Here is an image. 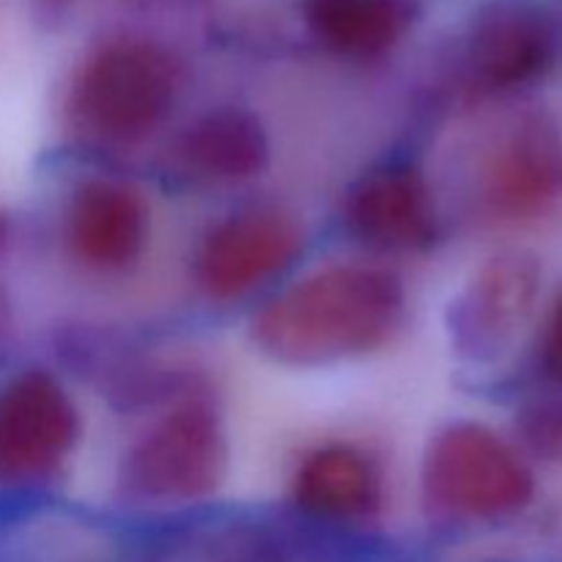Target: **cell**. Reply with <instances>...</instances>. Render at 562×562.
<instances>
[{"mask_svg": "<svg viewBox=\"0 0 562 562\" xmlns=\"http://www.w3.org/2000/svg\"><path fill=\"white\" fill-rule=\"evenodd\" d=\"M406 316L409 291L395 269L335 261L274 291L252 313L250 340L278 366L322 368L382 351Z\"/></svg>", "mask_w": 562, "mask_h": 562, "instance_id": "cell-1", "label": "cell"}, {"mask_svg": "<svg viewBox=\"0 0 562 562\" xmlns=\"http://www.w3.org/2000/svg\"><path fill=\"white\" fill-rule=\"evenodd\" d=\"M181 66L162 44L115 36L77 64L64 99L66 126L82 143L132 148L146 143L173 113Z\"/></svg>", "mask_w": 562, "mask_h": 562, "instance_id": "cell-2", "label": "cell"}, {"mask_svg": "<svg viewBox=\"0 0 562 562\" xmlns=\"http://www.w3.org/2000/svg\"><path fill=\"white\" fill-rule=\"evenodd\" d=\"M223 417L201 390H184L119 464V488L132 503L190 505L209 499L228 477Z\"/></svg>", "mask_w": 562, "mask_h": 562, "instance_id": "cell-3", "label": "cell"}, {"mask_svg": "<svg viewBox=\"0 0 562 562\" xmlns=\"http://www.w3.org/2000/svg\"><path fill=\"white\" fill-rule=\"evenodd\" d=\"M420 488L437 514L464 521H499L536 499V475L525 456L494 428L475 420L445 426L428 442Z\"/></svg>", "mask_w": 562, "mask_h": 562, "instance_id": "cell-4", "label": "cell"}, {"mask_svg": "<svg viewBox=\"0 0 562 562\" xmlns=\"http://www.w3.org/2000/svg\"><path fill=\"white\" fill-rule=\"evenodd\" d=\"M307 247V228L274 203L234 209L206 228L192 252V280L212 302H239L283 278Z\"/></svg>", "mask_w": 562, "mask_h": 562, "instance_id": "cell-5", "label": "cell"}, {"mask_svg": "<svg viewBox=\"0 0 562 562\" xmlns=\"http://www.w3.org/2000/svg\"><path fill=\"white\" fill-rule=\"evenodd\" d=\"M82 417L58 376L27 368L0 387V486L53 481L75 456Z\"/></svg>", "mask_w": 562, "mask_h": 562, "instance_id": "cell-6", "label": "cell"}, {"mask_svg": "<svg viewBox=\"0 0 562 562\" xmlns=\"http://www.w3.org/2000/svg\"><path fill=\"white\" fill-rule=\"evenodd\" d=\"M543 289L541 258L525 247L492 252L448 307L450 344L472 362H494L514 349Z\"/></svg>", "mask_w": 562, "mask_h": 562, "instance_id": "cell-7", "label": "cell"}, {"mask_svg": "<svg viewBox=\"0 0 562 562\" xmlns=\"http://www.w3.org/2000/svg\"><path fill=\"white\" fill-rule=\"evenodd\" d=\"M481 209L505 225L532 223L562 201V132L541 113L514 121L481 168Z\"/></svg>", "mask_w": 562, "mask_h": 562, "instance_id": "cell-8", "label": "cell"}, {"mask_svg": "<svg viewBox=\"0 0 562 562\" xmlns=\"http://www.w3.org/2000/svg\"><path fill=\"white\" fill-rule=\"evenodd\" d=\"M346 231L376 252H426L442 236V212L426 170L393 159L366 170L344 198Z\"/></svg>", "mask_w": 562, "mask_h": 562, "instance_id": "cell-9", "label": "cell"}, {"mask_svg": "<svg viewBox=\"0 0 562 562\" xmlns=\"http://www.w3.org/2000/svg\"><path fill=\"white\" fill-rule=\"evenodd\" d=\"M151 241V206L137 184L113 176L77 181L64 209V245L91 274L115 278L143 261Z\"/></svg>", "mask_w": 562, "mask_h": 562, "instance_id": "cell-10", "label": "cell"}, {"mask_svg": "<svg viewBox=\"0 0 562 562\" xmlns=\"http://www.w3.org/2000/svg\"><path fill=\"white\" fill-rule=\"evenodd\" d=\"M467 69L481 91L508 93L541 80L558 55L554 25L521 0L486 5L467 33Z\"/></svg>", "mask_w": 562, "mask_h": 562, "instance_id": "cell-11", "label": "cell"}, {"mask_svg": "<svg viewBox=\"0 0 562 562\" xmlns=\"http://www.w3.org/2000/svg\"><path fill=\"white\" fill-rule=\"evenodd\" d=\"M291 497L316 519L360 525L376 519L387 505V477L362 445L324 442L300 459L291 475Z\"/></svg>", "mask_w": 562, "mask_h": 562, "instance_id": "cell-12", "label": "cell"}, {"mask_svg": "<svg viewBox=\"0 0 562 562\" xmlns=\"http://www.w3.org/2000/svg\"><path fill=\"white\" fill-rule=\"evenodd\" d=\"M269 162L267 124L245 108L209 110L173 143V165L198 184H247L263 176Z\"/></svg>", "mask_w": 562, "mask_h": 562, "instance_id": "cell-13", "label": "cell"}, {"mask_svg": "<svg viewBox=\"0 0 562 562\" xmlns=\"http://www.w3.org/2000/svg\"><path fill=\"white\" fill-rule=\"evenodd\" d=\"M412 0H305L313 36L335 55L373 60L393 53L415 25Z\"/></svg>", "mask_w": 562, "mask_h": 562, "instance_id": "cell-14", "label": "cell"}, {"mask_svg": "<svg viewBox=\"0 0 562 562\" xmlns=\"http://www.w3.org/2000/svg\"><path fill=\"white\" fill-rule=\"evenodd\" d=\"M516 431L532 456L543 461H562V398L530 401L519 412Z\"/></svg>", "mask_w": 562, "mask_h": 562, "instance_id": "cell-15", "label": "cell"}, {"mask_svg": "<svg viewBox=\"0 0 562 562\" xmlns=\"http://www.w3.org/2000/svg\"><path fill=\"white\" fill-rule=\"evenodd\" d=\"M538 360H541V371L562 387V291L558 300H554L547 322H543Z\"/></svg>", "mask_w": 562, "mask_h": 562, "instance_id": "cell-16", "label": "cell"}, {"mask_svg": "<svg viewBox=\"0 0 562 562\" xmlns=\"http://www.w3.org/2000/svg\"><path fill=\"white\" fill-rule=\"evenodd\" d=\"M9 241H11V220L9 214L0 209V258H3L5 250H9Z\"/></svg>", "mask_w": 562, "mask_h": 562, "instance_id": "cell-17", "label": "cell"}, {"mask_svg": "<svg viewBox=\"0 0 562 562\" xmlns=\"http://www.w3.org/2000/svg\"><path fill=\"white\" fill-rule=\"evenodd\" d=\"M9 327V302H5V296L0 294V333Z\"/></svg>", "mask_w": 562, "mask_h": 562, "instance_id": "cell-18", "label": "cell"}]
</instances>
